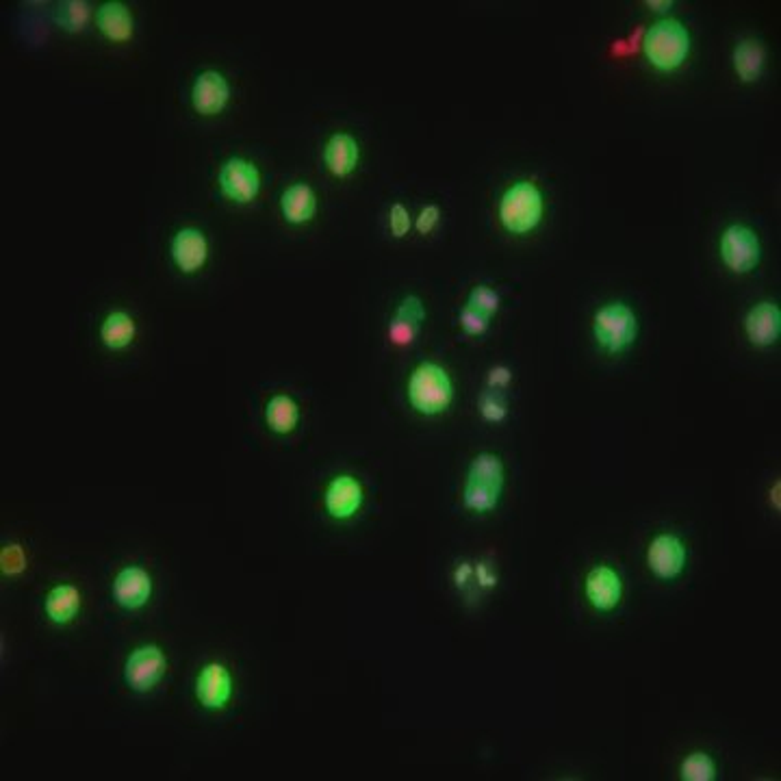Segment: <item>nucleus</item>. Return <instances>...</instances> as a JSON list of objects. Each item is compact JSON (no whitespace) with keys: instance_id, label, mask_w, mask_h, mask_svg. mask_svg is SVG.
<instances>
[{"instance_id":"obj_21","label":"nucleus","mask_w":781,"mask_h":781,"mask_svg":"<svg viewBox=\"0 0 781 781\" xmlns=\"http://www.w3.org/2000/svg\"><path fill=\"white\" fill-rule=\"evenodd\" d=\"M137 337V322L131 313L122 309L111 311L100 324V341L107 350H124Z\"/></svg>"},{"instance_id":"obj_3","label":"nucleus","mask_w":781,"mask_h":781,"mask_svg":"<svg viewBox=\"0 0 781 781\" xmlns=\"http://www.w3.org/2000/svg\"><path fill=\"white\" fill-rule=\"evenodd\" d=\"M499 224L508 235L526 237L543 224L545 217V194L536 181L512 183L497 204Z\"/></svg>"},{"instance_id":"obj_10","label":"nucleus","mask_w":781,"mask_h":781,"mask_svg":"<svg viewBox=\"0 0 781 781\" xmlns=\"http://www.w3.org/2000/svg\"><path fill=\"white\" fill-rule=\"evenodd\" d=\"M365 504V489L352 473H339L330 478L324 489V508L330 519L350 521Z\"/></svg>"},{"instance_id":"obj_29","label":"nucleus","mask_w":781,"mask_h":781,"mask_svg":"<svg viewBox=\"0 0 781 781\" xmlns=\"http://www.w3.org/2000/svg\"><path fill=\"white\" fill-rule=\"evenodd\" d=\"M419 330H421L419 324L404 322V319L391 317L389 328H387V337L395 345V348H408V345H413L417 341Z\"/></svg>"},{"instance_id":"obj_30","label":"nucleus","mask_w":781,"mask_h":781,"mask_svg":"<svg viewBox=\"0 0 781 781\" xmlns=\"http://www.w3.org/2000/svg\"><path fill=\"white\" fill-rule=\"evenodd\" d=\"M24 569H27V558H24V549L18 543H7L3 545V552H0V571L3 575H20Z\"/></svg>"},{"instance_id":"obj_27","label":"nucleus","mask_w":781,"mask_h":781,"mask_svg":"<svg viewBox=\"0 0 781 781\" xmlns=\"http://www.w3.org/2000/svg\"><path fill=\"white\" fill-rule=\"evenodd\" d=\"M465 306L493 319V315H497L499 309H502V296L489 285H476L469 291Z\"/></svg>"},{"instance_id":"obj_23","label":"nucleus","mask_w":781,"mask_h":781,"mask_svg":"<svg viewBox=\"0 0 781 781\" xmlns=\"http://www.w3.org/2000/svg\"><path fill=\"white\" fill-rule=\"evenodd\" d=\"M502 493H504V489H497V486L465 480L460 499H463L465 510L482 517V515H491V512H495L499 508V502H502Z\"/></svg>"},{"instance_id":"obj_24","label":"nucleus","mask_w":781,"mask_h":781,"mask_svg":"<svg viewBox=\"0 0 781 781\" xmlns=\"http://www.w3.org/2000/svg\"><path fill=\"white\" fill-rule=\"evenodd\" d=\"M465 480L491 484V486H497V489H504V486H506V463H504V458L499 456V454H495V452H480V454H476V456L471 458Z\"/></svg>"},{"instance_id":"obj_1","label":"nucleus","mask_w":781,"mask_h":781,"mask_svg":"<svg viewBox=\"0 0 781 781\" xmlns=\"http://www.w3.org/2000/svg\"><path fill=\"white\" fill-rule=\"evenodd\" d=\"M456 389L452 374L437 361H421L406 380V400L415 413L439 417L454 404Z\"/></svg>"},{"instance_id":"obj_7","label":"nucleus","mask_w":781,"mask_h":781,"mask_svg":"<svg viewBox=\"0 0 781 781\" xmlns=\"http://www.w3.org/2000/svg\"><path fill=\"white\" fill-rule=\"evenodd\" d=\"M165 669H168V658H165L159 645H139L126 656L124 682L133 693L146 695L150 690H155L157 684L163 680Z\"/></svg>"},{"instance_id":"obj_9","label":"nucleus","mask_w":781,"mask_h":781,"mask_svg":"<svg viewBox=\"0 0 781 781\" xmlns=\"http://www.w3.org/2000/svg\"><path fill=\"white\" fill-rule=\"evenodd\" d=\"M222 196L235 204H250L261 191V170L243 157H230L217 174Z\"/></svg>"},{"instance_id":"obj_14","label":"nucleus","mask_w":781,"mask_h":781,"mask_svg":"<svg viewBox=\"0 0 781 781\" xmlns=\"http://www.w3.org/2000/svg\"><path fill=\"white\" fill-rule=\"evenodd\" d=\"M196 697L204 710H224L233 697V675L222 662H207L196 677Z\"/></svg>"},{"instance_id":"obj_19","label":"nucleus","mask_w":781,"mask_h":781,"mask_svg":"<svg viewBox=\"0 0 781 781\" xmlns=\"http://www.w3.org/2000/svg\"><path fill=\"white\" fill-rule=\"evenodd\" d=\"M280 213L291 226L309 224L317 213V194L309 183L289 185L280 196Z\"/></svg>"},{"instance_id":"obj_26","label":"nucleus","mask_w":781,"mask_h":781,"mask_svg":"<svg viewBox=\"0 0 781 781\" xmlns=\"http://www.w3.org/2000/svg\"><path fill=\"white\" fill-rule=\"evenodd\" d=\"M89 18H92V9H89L85 0H66L55 11V22L66 33H81L87 27Z\"/></svg>"},{"instance_id":"obj_39","label":"nucleus","mask_w":781,"mask_h":781,"mask_svg":"<svg viewBox=\"0 0 781 781\" xmlns=\"http://www.w3.org/2000/svg\"><path fill=\"white\" fill-rule=\"evenodd\" d=\"M779 493H781V482L777 480L775 486L771 489V502L775 504V510H777V512L781 510V495H779Z\"/></svg>"},{"instance_id":"obj_38","label":"nucleus","mask_w":781,"mask_h":781,"mask_svg":"<svg viewBox=\"0 0 781 781\" xmlns=\"http://www.w3.org/2000/svg\"><path fill=\"white\" fill-rule=\"evenodd\" d=\"M645 5H647L649 9H654V11H667V9L673 7L671 0H662V3H658V0H647Z\"/></svg>"},{"instance_id":"obj_37","label":"nucleus","mask_w":781,"mask_h":781,"mask_svg":"<svg viewBox=\"0 0 781 781\" xmlns=\"http://www.w3.org/2000/svg\"><path fill=\"white\" fill-rule=\"evenodd\" d=\"M497 584H499L497 571L489 565V562H478L476 565V588H480V591H493Z\"/></svg>"},{"instance_id":"obj_4","label":"nucleus","mask_w":781,"mask_h":781,"mask_svg":"<svg viewBox=\"0 0 781 781\" xmlns=\"http://www.w3.org/2000/svg\"><path fill=\"white\" fill-rule=\"evenodd\" d=\"M591 332L601 352L608 356H621L634 348L640 332V322L630 304H625L623 300H614L601 304L593 313Z\"/></svg>"},{"instance_id":"obj_16","label":"nucleus","mask_w":781,"mask_h":781,"mask_svg":"<svg viewBox=\"0 0 781 781\" xmlns=\"http://www.w3.org/2000/svg\"><path fill=\"white\" fill-rule=\"evenodd\" d=\"M358 161H361V146L354 135L339 131L328 137L324 146V165L332 176L348 178L358 168Z\"/></svg>"},{"instance_id":"obj_18","label":"nucleus","mask_w":781,"mask_h":781,"mask_svg":"<svg viewBox=\"0 0 781 781\" xmlns=\"http://www.w3.org/2000/svg\"><path fill=\"white\" fill-rule=\"evenodd\" d=\"M766 46L755 40V37H745L734 46L732 53V66L734 74L738 76L740 83H758L762 79V74L766 70Z\"/></svg>"},{"instance_id":"obj_22","label":"nucleus","mask_w":781,"mask_h":781,"mask_svg":"<svg viewBox=\"0 0 781 781\" xmlns=\"http://www.w3.org/2000/svg\"><path fill=\"white\" fill-rule=\"evenodd\" d=\"M265 424L274 434H291L300 424V404L287 393H276L265 404Z\"/></svg>"},{"instance_id":"obj_2","label":"nucleus","mask_w":781,"mask_h":781,"mask_svg":"<svg viewBox=\"0 0 781 781\" xmlns=\"http://www.w3.org/2000/svg\"><path fill=\"white\" fill-rule=\"evenodd\" d=\"M640 50H643L651 68L671 74L688 61L690 50H693V35L682 20L660 18L645 29Z\"/></svg>"},{"instance_id":"obj_6","label":"nucleus","mask_w":781,"mask_h":781,"mask_svg":"<svg viewBox=\"0 0 781 781\" xmlns=\"http://www.w3.org/2000/svg\"><path fill=\"white\" fill-rule=\"evenodd\" d=\"M645 562L656 580L675 582L688 567V545L677 532H658L647 545Z\"/></svg>"},{"instance_id":"obj_36","label":"nucleus","mask_w":781,"mask_h":781,"mask_svg":"<svg viewBox=\"0 0 781 781\" xmlns=\"http://www.w3.org/2000/svg\"><path fill=\"white\" fill-rule=\"evenodd\" d=\"M512 380H515V371H512L508 365H495L489 369V374H486V387L491 391L504 393L512 384Z\"/></svg>"},{"instance_id":"obj_35","label":"nucleus","mask_w":781,"mask_h":781,"mask_svg":"<svg viewBox=\"0 0 781 781\" xmlns=\"http://www.w3.org/2000/svg\"><path fill=\"white\" fill-rule=\"evenodd\" d=\"M452 578H454V586L460 593H469L471 588H476V565L469 560H460Z\"/></svg>"},{"instance_id":"obj_17","label":"nucleus","mask_w":781,"mask_h":781,"mask_svg":"<svg viewBox=\"0 0 781 781\" xmlns=\"http://www.w3.org/2000/svg\"><path fill=\"white\" fill-rule=\"evenodd\" d=\"M96 27L113 44H126L135 35V20L128 5L120 0H107L96 9Z\"/></svg>"},{"instance_id":"obj_13","label":"nucleus","mask_w":781,"mask_h":781,"mask_svg":"<svg viewBox=\"0 0 781 781\" xmlns=\"http://www.w3.org/2000/svg\"><path fill=\"white\" fill-rule=\"evenodd\" d=\"M170 256L183 274H196L209 261V239L200 228L185 226L172 237Z\"/></svg>"},{"instance_id":"obj_20","label":"nucleus","mask_w":781,"mask_h":781,"mask_svg":"<svg viewBox=\"0 0 781 781\" xmlns=\"http://www.w3.org/2000/svg\"><path fill=\"white\" fill-rule=\"evenodd\" d=\"M83 604L81 591L74 584H57L50 588L44 599V612L55 625H68L79 614Z\"/></svg>"},{"instance_id":"obj_15","label":"nucleus","mask_w":781,"mask_h":781,"mask_svg":"<svg viewBox=\"0 0 781 781\" xmlns=\"http://www.w3.org/2000/svg\"><path fill=\"white\" fill-rule=\"evenodd\" d=\"M230 100V85L228 79L217 70H204L196 76L191 85V105L196 113L211 118V115L222 113Z\"/></svg>"},{"instance_id":"obj_5","label":"nucleus","mask_w":781,"mask_h":781,"mask_svg":"<svg viewBox=\"0 0 781 781\" xmlns=\"http://www.w3.org/2000/svg\"><path fill=\"white\" fill-rule=\"evenodd\" d=\"M721 261L732 274H751L762 261L760 235L747 224H729L719 241Z\"/></svg>"},{"instance_id":"obj_28","label":"nucleus","mask_w":781,"mask_h":781,"mask_svg":"<svg viewBox=\"0 0 781 781\" xmlns=\"http://www.w3.org/2000/svg\"><path fill=\"white\" fill-rule=\"evenodd\" d=\"M478 411H480L482 419L489 421V424H502V421L508 419L510 408H508L504 393L486 389L478 400Z\"/></svg>"},{"instance_id":"obj_31","label":"nucleus","mask_w":781,"mask_h":781,"mask_svg":"<svg viewBox=\"0 0 781 781\" xmlns=\"http://www.w3.org/2000/svg\"><path fill=\"white\" fill-rule=\"evenodd\" d=\"M458 324H460V328L465 330V335H469V337H484L486 332H489V328H491V317H486V315H482L478 311L469 309V306H465V309L460 311V315H458Z\"/></svg>"},{"instance_id":"obj_33","label":"nucleus","mask_w":781,"mask_h":781,"mask_svg":"<svg viewBox=\"0 0 781 781\" xmlns=\"http://www.w3.org/2000/svg\"><path fill=\"white\" fill-rule=\"evenodd\" d=\"M413 228V217L402 202H395L389 209V230L395 239H404Z\"/></svg>"},{"instance_id":"obj_32","label":"nucleus","mask_w":781,"mask_h":781,"mask_svg":"<svg viewBox=\"0 0 781 781\" xmlns=\"http://www.w3.org/2000/svg\"><path fill=\"white\" fill-rule=\"evenodd\" d=\"M393 317L404 319V322H413V324H424L426 322V306L424 300L419 296H406L402 302L395 306Z\"/></svg>"},{"instance_id":"obj_12","label":"nucleus","mask_w":781,"mask_h":781,"mask_svg":"<svg viewBox=\"0 0 781 781\" xmlns=\"http://www.w3.org/2000/svg\"><path fill=\"white\" fill-rule=\"evenodd\" d=\"M111 595L122 610H142L152 597V575L139 565H126L115 573Z\"/></svg>"},{"instance_id":"obj_11","label":"nucleus","mask_w":781,"mask_h":781,"mask_svg":"<svg viewBox=\"0 0 781 781\" xmlns=\"http://www.w3.org/2000/svg\"><path fill=\"white\" fill-rule=\"evenodd\" d=\"M745 328L747 341L758 350H768L779 343L781 339V309L777 302L762 300L753 304L745 315Z\"/></svg>"},{"instance_id":"obj_8","label":"nucleus","mask_w":781,"mask_h":781,"mask_svg":"<svg viewBox=\"0 0 781 781\" xmlns=\"http://www.w3.org/2000/svg\"><path fill=\"white\" fill-rule=\"evenodd\" d=\"M625 582L621 573L606 562L591 567L584 575V599L595 612L610 614L623 604Z\"/></svg>"},{"instance_id":"obj_34","label":"nucleus","mask_w":781,"mask_h":781,"mask_svg":"<svg viewBox=\"0 0 781 781\" xmlns=\"http://www.w3.org/2000/svg\"><path fill=\"white\" fill-rule=\"evenodd\" d=\"M441 215H443V213H441L439 204H426V207L421 209L419 215L415 217V228H417V233H419V235H424V237L430 235L432 230L439 226Z\"/></svg>"},{"instance_id":"obj_25","label":"nucleus","mask_w":781,"mask_h":781,"mask_svg":"<svg viewBox=\"0 0 781 781\" xmlns=\"http://www.w3.org/2000/svg\"><path fill=\"white\" fill-rule=\"evenodd\" d=\"M682 781H716L719 779V764L708 751H690L680 762Z\"/></svg>"}]
</instances>
